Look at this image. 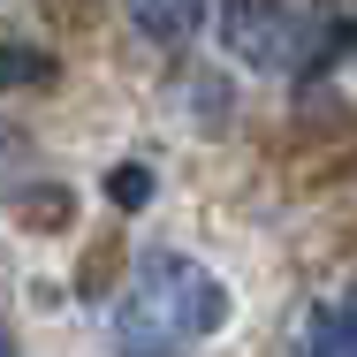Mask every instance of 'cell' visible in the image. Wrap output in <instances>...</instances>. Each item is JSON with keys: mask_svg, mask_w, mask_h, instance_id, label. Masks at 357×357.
<instances>
[{"mask_svg": "<svg viewBox=\"0 0 357 357\" xmlns=\"http://www.w3.org/2000/svg\"><path fill=\"white\" fill-rule=\"evenodd\" d=\"M312 350H319V357H357V296H342V304H327V312H319Z\"/></svg>", "mask_w": 357, "mask_h": 357, "instance_id": "5", "label": "cell"}, {"mask_svg": "<svg viewBox=\"0 0 357 357\" xmlns=\"http://www.w3.org/2000/svg\"><path fill=\"white\" fill-rule=\"evenodd\" d=\"M122 8H130V23H137L152 46H190L198 23L213 15V0H122Z\"/></svg>", "mask_w": 357, "mask_h": 357, "instance_id": "3", "label": "cell"}, {"mask_svg": "<svg viewBox=\"0 0 357 357\" xmlns=\"http://www.w3.org/2000/svg\"><path fill=\"white\" fill-rule=\"evenodd\" d=\"M107 198L114 206H144L152 198V167H137V160L130 167H107Z\"/></svg>", "mask_w": 357, "mask_h": 357, "instance_id": "6", "label": "cell"}, {"mask_svg": "<svg viewBox=\"0 0 357 357\" xmlns=\"http://www.w3.org/2000/svg\"><path fill=\"white\" fill-rule=\"evenodd\" d=\"M213 15H220V46L259 76L296 69L312 54V31H304V15L289 0H213Z\"/></svg>", "mask_w": 357, "mask_h": 357, "instance_id": "2", "label": "cell"}, {"mask_svg": "<svg viewBox=\"0 0 357 357\" xmlns=\"http://www.w3.org/2000/svg\"><path fill=\"white\" fill-rule=\"evenodd\" d=\"M0 357H15V342H8V335H0Z\"/></svg>", "mask_w": 357, "mask_h": 357, "instance_id": "7", "label": "cell"}, {"mask_svg": "<svg viewBox=\"0 0 357 357\" xmlns=\"http://www.w3.org/2000/svg\"><path fill=\"white\" fill-rule=\"evenodd\" d=\"M38 84H54V54H38V46H0V91H38Z\"/></svg>", "mask_w": 357, "mask_h": 357, "instance_id": "4", "label": "cell"}, {"mask_svg": "<svg viewBox=\"0 0 357 357\" xmlns=\"http://www.w3.org/2000/svg\"><path fill=\"white\" fill-rule=\"evenodd\" d=\"M220 319H228V282L213 266H198L183 251H152L137 259L130 289L107 312V342L114 357H183L206 335H220Z\"/></svg>", "mask_w": 357, "mask_h": 357, "instance_id": "1", "label": "cell"}]
</instances>
